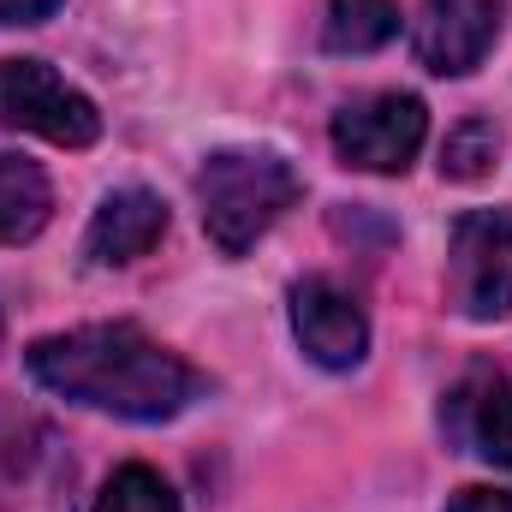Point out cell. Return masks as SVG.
<instances>
[{"label":"cell","mask_w":512,"mask_h":512,"mask_svg":"<svg viewBox=\"0 0 512 512\" xmlns=\"http://www.w3.org/2000/svg\"><path fill=\"white\" fill-rule=\"evenodd\" d=\"M30 376L60 399H78L90 411H114L131 423L179 417L203 393V376L179 352H167L161 340H149L131 322H96V328L36 340Z\"/></svg>","instance_id":"obj_1"},{"label":"cell","mask_w":512,"mask_h":512,"mask_svg":"<svg viewBox=\"0 0 512 512\" xmlns=\"http://www.w3.org/2000/svg\"><path fill=\"white\" fill-rule=\"evenodd\" d=\"M304 179L286 155L274 149H221L203 161L197 173V203H203V227L221 256H245L298 203Z\"/></svg>","instance_id":"obj_2"},{"label":"cell","mask_w":512,"mask_h":512,"mask_svg":"<svg viewBox=\"0 0 512 512\" xmlns=\"http://www.w3.org/2000/svg\"><path fill=\"white\" fill-rule=\"evenodd\" d=\"M78 465L66 441L0 399V512H72Z\"/></svg>","instance_id":"obj_3"},{"label":"cell","mask_w":512,"mask_h":512,"mask_svg":"<svg viewBox=\"0 0 512 512\" xmlns=\"http://www.w3.org/2000/svg\"><path fill=\"white\" fill-rule=\"evenodd\" d=\"M0 126L36 131L60 149H90L102 137V114L48 60H0Z\"/></svg>","instance_id":"obj_4"},{"label":"cell","mask_w":512,"mask_h":512,"mask_svg":"<svg viewBox=\"0 0 512 512\" xmlns=\"http://www.w3.org/2000/svg\"><path fill=\"white\" fill-rule=\"evenodd\" d=\"M447 304L471 322H495L512 310V215L471 209L453 227L447 251Z\"/></svg>","instance_id":"obj_5"},{"label":"cell","mask_w":512,"mask_h":512,"mask_svg":"<svg viewBox=\"0 0 512 512\" xmlns=\"http://www.w3.org/2000/svg\"><path fill=\"white\" fill-rule=\"evenodd\" d=\"M423 137H429V114L405 90L358 96L334 114V155L358 173H405L417 161Z\"/></svg>","instance_id":"obj_6"},{"label":"cell","mask_w":512,"mask_h":512,"mask_svg":"<svg viewBox=\"0 0 512 512\" xmlns=\"http://www.w3.org/2000/svg\"><path fill=\"white\" fill-rule=\"evenodd\" d=\"M292 334H298L304 358L322 364V370H352L370 352L364 304L340 280H322V274H310V280L292 286Z\"/></svg>","instance_id":"obj_7"},{"label":"cell","mask_w":512,"mask_h":512,"mask_svg":"<svg viewBox=\"0 0 512 512\" xmlns=\"http://www.w3.org/2000/svg\"><path fill=\"white\" fill-rule=\"evenodd\" d=\"M501 0H423L411 24V48L435 78H465L501 36Z\"/></svg>","instance_id":"obj_8"},{"label":"cell","mask_w":512,"mask_h":512,"mask_svg":"<svg viewBox=\"0 0 512 512\" xmlns=\"http://www.w3.org/2000/svg\"><path fill=\"white\" fill-rule=\"evenodd\" d=\"M161 233H167V209H161V197L131 185V191L102 197L84 251H90V262H102V268H120V262H137V256L155 251Z\"/></svg>","instance_id":"obj_9"},{"label":"cell","mask_w":512,"mask_h":512,"mask_svg":"<svg viewBox=\"0 0 512 512\" xmlns=\"http://www.w3.org/2000/svg\"><path fill=\"white\" fill-rule=\"evenodd\" d=\"M447 411H453V435L477 459L512 471V382L501 370H477L471 382L447 399Z\"/></svg>","instance_id":"obj_10"},{"label":"cell","mask_w":512,"mask_h":512,"mask_svg":"<svg viewBox=\"0 0 512 512\" xmlns=\"http://www.w3.org/2000/svg\"><path fill=\"white\" fill-rule=\"evenodd\" d=\"M54 215V191L36 161L0 155V245H30Z\"/></svg>","instance_id":"obj_11"},{"label":"cell","mask_w":512,"mask_h":512,"mask_svg":"<svg viewBox=\"0 0 512 512\" xmlns=\"http://www.w3.org/2000/svg\"><path fill=\"white\" fill-rule=\"evenodd\" d=\"M399 36V6L393 0H328L322 18V48L328 54H376Z\"/></svg>","instance_id":"obj_12"},{"label":"cell","mask_w":512,"mask_h":512,"mask_svg":"<svg viewBox=\"0 0 512 512\" xmlns=\"http://www.w3.org/2000/svg\"><path fill=\"white\" fill-rule=\"evenodd\" d=\"M495 155H501V126L483 120V114H471V120H459V126L447 131V143H441V173L459 179V185H477V179H489Z\"/></svg>","instance_id":"obj_13"},{"label":"cell","mask_w":512,"mask_h":512,"mask_svg":"<svg viewBox=\"0 0 512 512\" xmlns=\"http://www.w3.org/2000/svg\"><path fill=\"white\" fill-rule=\"evenodd\" d=\"M96 512H179V495L167 489L161 471H149V465H126V471L108 477V489H102Z\"/></svg>","instance_id":"obj_14"},{"label":"cell","mask_w":512,"mask_h":512,"mask_svg":"<svg viewBox=\"0 0 512 512\" xmlns=\"http://www.w3.org/2000/svg\"><path fill=\"white\" fill-rule=\"evenodd\" d=\"M447 512H512V495H501V489H459L447 501Z\"/></svg>","instance_id":"obj_15"},{"label":"cell","mask_w":512,"mask_h":512,"mask_svg":"<svg viewBox=\"0 0 512 512\" xmlns=\"http://www.w3.org/2000/svg\"><path fill=\"white\" fill-rule=\"evenodd\" d=\"M54 12H60V0H0V24H42Z\"/></svg>","instance_id":"obj_16"}]
</instances>
